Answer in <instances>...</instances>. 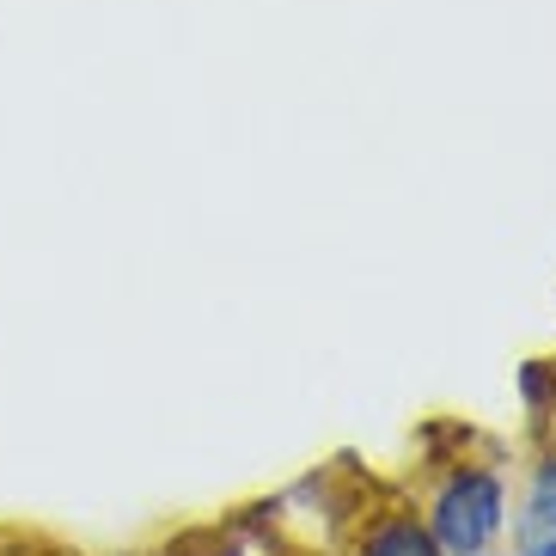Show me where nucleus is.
I'll return each mask as SVG.
<instances>
[{"label":"nucleus","mask_w":556,"mask_h":556,"mask_svg":"<svg viewBox=\"0 0 556 556\" xmlns=\"http://www.w3.org/2000/svg\"><path fill=\"white\" fill-rule=\"evenodd\" d=\"M416 507L446 556H483L507 539L514 483H507L502 458H458V465L428 471V490Z\"/></svg>","instance_id":"f257e3e1"},{"label":"nucleus","mask_w":556,"mask_h":556,"mask_svg":"<svg viewBox=\"0 0 556 556\" xmlns=\"http://www.w3.org/2000/svg\"><path fill=\"white\" fill-rule=\"evenodd\" d=\"M337 556H446V551L434 544L416 495L386 483V490L355 514V526L337 539Z\"/></svg>","instance_id":"f03ea898"},{"label":"nucleus","mask_w":556,"mask_h":556,"mask_svg":"<svg viewBox=\"0 0 556 556\" xmlns=\"http://www.w3.org/2000/svg\"><path fill=\"white\" fill-rule=\"evenodd\" d=\"M514 544H551L556 539V446L532 453V471H526L520 507H514Z\"/></svg>","instance_id":"7ed1b4c3"},{"label":"nucleus","mask_w":556,"mask_h":556,"mask_svg":"<svg viewBox=\"0 0 556 556\" xmlns=\"http://www.w3.org/2000/svg\"><path fill=\"white\" fill-rule=\"evenodd\" d=\"M514 392H520V409H526V441H532V453L556 446V355H526L514 367Z\"/></svg>","instance_id":"20e7f679"},{"label":"nucleus","mask_w":556,"mask_h":556,"mask_svg":"<svg viewBox=\"0 0 556 556\" xmlns=\"http://www.w3.org/2000/svg\"><path fill=\"white\" fill-rule=\"evenodd\" d=\"M148 556H257V544H251L232 520H197V526L165 532Z\"/></svg>","instance_id":"39448f33"},{"label":"nucleus","mask_w":556,"mask_h":556,"mask_svg":"<svg viewBox=\"0 0 556 556\" xmlns=\"http://www.w3.org/2000/svg\"><path fill=\"white\" fill-rule=\"evenodd\" d=\"M0 556H80V551H67L43 532H25V526H0Z\"/></svg>","instance_id":"423d86ee"},{"label":"nucleus","mask_w":556,"mask_h":556,"mask_svg":"<svg viewBox=\"0 0 556 556\" xmlns=\"http://www.w3.org/2000/svg\"><path fill=\"white\" fill-rule=\"evenodd\" d=\"M520 556H556V539L551 544H520Z\"/></svg>","instance_id":"0eeeda50"},{"label":"nucleus","mask_w":556,"mask_h":556,"mask_svg":"<svg viewBox=\"0 0 556 556\" xmlns=\"http://www.w3.org/2000/svg\"><path fill=\"white\" fill-rule=\"evenodd\" d=\"M276 556H300V551H288V544H281V551H276Z\"/></svg>","instance_id":"6e6552de"},{"label":"nucleus","mask_w":556,"mask_h":556,"mask_svg":"<svg viewBox=\"0 0 556 556\" xmlns=\"http://www.w3.org/2000/svg\"><path fill=\"white\" fill-rule=\"evenodd\" d=\"M483 556H502V551H483Z\"/></svg>","instance_id":"1a4fd4ad"}]
</instances>
